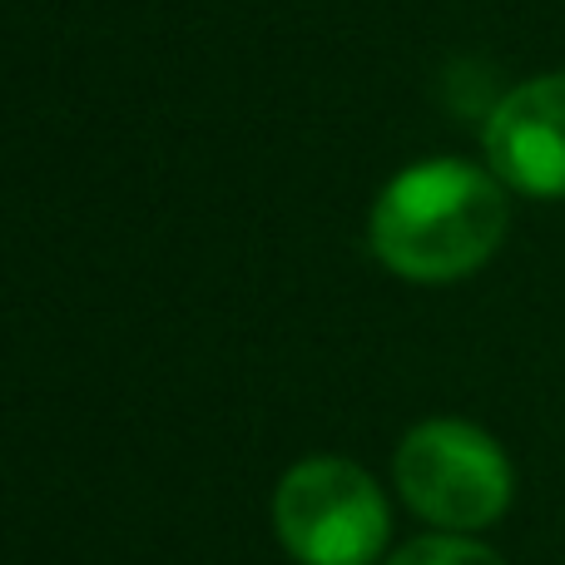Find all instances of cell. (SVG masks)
I'll use <instances>...</instances> for the list:
<instances>
[{
	"label": "cell",
	"instance_id": "cell-2",
	"mask_svg": "<svg viewBox=\"0 0 565 565\" xmlns=\"http://www.w3.org/2000/svg\"><path fill=\"white\" fill-rule=\"evenodd\" d=\"M392 481L427 526L471 536L497 526L516 497V467L487 427L467 417H427L397 441Z\"/></svg>",
	"mask_w": 565,
	"mask_h": 565
},
{
	"label": "cell",
	"instance_id": "cell-4",
	"mask_svg": "<svg viewBox=\"0 0 565 565\" xmlns=\"http://www.w3.org/2000/svg\"><path fill=\"white\" fill-rule=\"evenodd\" d=\"M487 169L526 199H565V70L516 85L481 129Z\"/></svg>",
	"mask_w": 565,
	"mask_h": 565
},
{
	"label": "cell",
	"instance_id": "cell-3",
	"mask_svg": "<svg viewBox=\"0 0 565 565\" xmlns=\"http://www.w3.org/2000/svg\"><path fill=\"white\" fill-rule=\"evenodd\" d=\"M274 531L298 565H377L392 541V507L367 467L308 457L282 471Z\"/></svg>",
	"mask_w": 565,
	"mask_h": 565
},
{
	"label": "cell",
	"instance_id": "cell-1",
	"mask_svg": "<svg viewBox=\"0 0 565 565\" xmlns=\"http://www.w3.org/2000/svg\"><path fill=\"white\" fill-rule=\"evenodd\" d=\"M511 228V189L487 164L427 159L387 179L367 218V244L407 282H457L497 258Z\"/></svg>",
	"mask_w": 565,
	"mask_h": 565
},
{
	"label": "cell",
	"instance_id": "cell-5",
	"mask_svg": "<svg viewBox=\"0 0 565 565\" xmlns=\"http://www.w3.org/2000/svg\"><path fill=\"white\" fill-rule=\"evenodd\" d=\"M382 565H511L497 546L477 536H451V531H427V536L397 546Z\"/></svg>",
	"mask_w": 565,
	"mask_h": 565
}]
</instances>
